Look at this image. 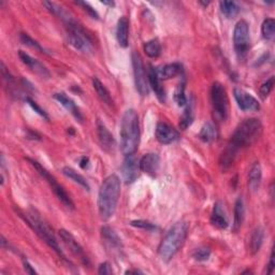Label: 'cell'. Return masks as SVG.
<instances>
[{
  "instance_id": "cell-1",
  "label": "cell",
  "mask_w": 275,
  "mask_h": 275,
  "mask_svg": "<svg viewBox=\"0 0 275 275\" xmlns=\"http://www.w3.org/2000/svg\"><path fill=\"white\" fill-rule=\"evenodd\" d=\"M263 124L258 118H247L240 123L234 130L219 158V165L223 170H228L233 165L238 153L257 142L263 135Z\"/></svg>"
},
{
  "instance_id": "cell-2",
  "label": "cell",
  "mask_w": 275,
  "mask_h": 275,
  "mask_svg": "<svg viewBox=\"0 0 275 275\" xmlns=\"http://www.w3.org/2000/svg\"><path fill=\"white\" fill-rule=\"evenodd\" d=\"M119 197L120 180L116 174H111L103 181L98 194V211L103 221L109 220L114 215Z\"/></svg>"
},
{
  "instance_id": "cell-3",
  "label": "cell",
  "mask_w": 275,
  "mask_h": 275,
  "mask_svg": "<svg viewBox=\"0 0 275 275\" xmlns=\"http://www.w3.org/2000/svg\"><path fill=\"white\" fill-rule=\"evenodd\" d=\"M120 151L125 156L133 155L140 143V124L139 116L133 109L127 110L120 124Z\"/></svg>"
},
{
  "instance_id": "cell-4",
  "label": "cell",
  "mask_w": 275,
  "mask_h": 275,
  "mask_svg": "<svg viewBox=\"0 0 275 275\" xmlns=\"http://www.w3.org/2000/svg\"><path fill=\"white\" fill-rule=\"evenodd\" d=\"M187 234H188V224L186 221H178L170 228L158 247L159 257L164 263H169L176 256L180 248L183 246Z\"/></svg>"
},
{
  "instance_id": "cell-5",
  "label": "cell",
  "mask_w": 275,
  "mask_h": 275,
  "mask_svg": "<svg viewBox=\"0 0 275 275\" xmlns=\"http://www.w3.org/2000/svg\"><path fill=\"white\" fill-rule=\"evenodd\" d=\"M21 216L25 219L26 223L31 227V229L35 231L38 236L58 255L60 258H62L64 261H68L65 256L64 252L62 251V248H60L58 241L55 237L54 232H53V230L51 229V227L46 224L41 217H40V215L36 211L30 210L25 213H21Z\"/></svg>"
},
{
  "instance_id": "cell-6",
  "label": "cell",
  "mask_w": 275,
  "mask_h": 275,
  "mask_svg": "<svg viewBox=\"0 0 275 275\" xmlns=\"http://www.w3.org/2000/svg\"><path fill=\"white\" fill-rule=\"evenodd\" d=\"M67 28V35H68L69 43L76 50L82 53H90L92 51V42L87 35L85 30L78 24L73 17H70L64 22Z\"/></svg>"
},
{
  "instance_id": "cell-7",
  "label": "cell",
  "mask_w": 275,
  "mask_h": 275,
  "mask_svg": "<svg viewBox=\"0 0 275 275\" xmlns=\"http://www.w3.org/2000/svg\"><path fill=\"white\" fill-rule=\"evenodd\" d=\"M211 101L215 117L218 120H226L229 112V101H228L226 89L219 82H215L212 86Z\"/></svg>"
},
{
  "instance_id": "cell-8",
  "label": "cell",
  "mask_w": 275,
  "mask_h": 275,
  "mask_svg": "<svg viewBox=\"0 0 275 275\" xmlns=\"http://www.w3.org/2000/svg\"><path fill=\"white\" fill-rule=\"evenodd\" d=\"M233 44L239 59L246 57L251 49L250 26L244 19H241L236 25L233 31Z\"/></svg>"
},
{
  "instance_id": "cell-9",
  "label": "cell",
  "mask_w": 275,
  "mask_h": 275,
  "mask_svg": "<svg viewBox=\"0 0 275 275\" xmlns=\"http://www.w3.org/2000/svg\"><path fill=\"white\" fill-rule=\"evenodd\" d=\"M29 162L31 163V165L35 167V169L39 172L40 176H41L44 180H46V182L49 183V185L51 186L52 190L54 191L55 196L62 201V202L64 203V205H66L68 209H71L73 210L75 209V203H73V201L71 200V198L69 197V194L66 192V190L64 189V187L62 185H59L57 181L55 180V178L51 176V174L49 173V171L44 169V168L40 165L38 162H35V160L32 159H28Z\"/></svg>"
},
{
  "instance_id": "cell-10",
  "label": "cell",
  "mask_w": 275,
  "mask_h": 275,
  "mask_svg": "<svg viewBox=\"0 0 275 275\" xmlns=\"http://www.w3.org/2000/svg\"><path fill=\"white\" fill-rule=\"evenodd\" d=\"M132 67L137 92L141 96H147V93H149V85H147L145 68L142 58H141L140 54H138L137 52L132 53Z\"/></svg>"
},
{
  "instance_id": "cell-11",
  "label": "cell",
  "mask_w": 275,
  "mask_h": 275,
  "mask_svg": "<svg viewBox=\"0 0 275 275\" xmlns=\"http://www.w3.org/2000/svg\"><path fill=\"white\" fill-rule=\"evenodd\" d=\"M59 237L62 239V241L64 242V244L66 245V247L68 248V250L75 255L77 258H79L81 260V263L83 265H85L86 267L90 266V259L87 258L86 254L83 250V247L80 245V243L76 240V238L72 236V234L67 231L65 229L59 230Z\"/></svg>"
},
{
  "instance_id": "cell-12",
  "label": "cell",
  "mask_w": 275,
  "mask_h": 275,
  "mask_svg": "<svg viewBox=\"0 0 275 275\" xmlns=\"http://www.w3.org/2000/svg\"><path fill=\"white\" fill-rule=\"evenodd\" d=\"M233 93L239 108L242 111L254 112V111H258L260 109V104L258 102V100L255 97H253L251 93H248L247 92L241 89H234Z\"/></svg>"
},
{
  "instance_id": "cell-13",
  "label": "cell",
  "mask_w": 275,
  "mask_h": 275,
  "mask_svg": "<svg viewBox=\"0 0 275 275\" xmlns=\"http://www.w3.org/2000/svg\"><path fill=\"white\" fill-rule=\"evenodd\" d=\"M122 176L127 184L133 183L139 177L140 162L137 160L135 155L126 156L124 163L122 165Z\"/></svg>"
},
{
  "instance_id": "cell-14",
  "label": "cell",
  "mask_w": 275,
  "mask_h": 275,
  "mask_svg": "<svg viewBox=\"0 0 275 275\" xmlns=\"http://www.w3.org/2000/svg\"><path fill=\"white\" fill-rule=\"evenodd\" d=\"M156 139L162 144L168 145L176 142L180 139V133L173 127L166 123H158L156 127Z\"/></svg>"
},
{
  "instance_id": "cell-15",
  "label": "cell",
  "mask_w": 275,
  "mask_h": 275,
  "mask_svg": "<svg viewBox=\"0 0 275 275\" xmlns=\"http://www.w3.org/2000/svg\"><path fill=\"white\" fill-rule=\"evenodd\" d=\"M18 57H19V59L22 60V63L27 66L32 72L36 73V75L40 76L41 78H45V79H49L51 77V73L48 70V68H46V67L43 64L40 63L38 59L31 57L26 52L19 51L18 52Z\"/></svg>"
},
{
  "instance_id": "cell-16",
  "label": "cell",
  "mask_w": 275,
  "mask_h": 275,
  "mask_svg": "<svg viewBox=\"0 0 275 275\" xmlns=\"http://www.w3.org/2000/svg\"><path fill=\"white\" fill-rule=\"evenodd\" d=\"M101 238L104 245L108 250L113 253H120L123 250V242L118 234L114 231L112 228L104 226L101 228Z\"/></svg>"
},
{
  "instance_id": "cell-17",
  "label": "cell",
  "mask_w": 275,
  "mask_h": 275,
  "mask_svg": "<svg viewBox=\"0 0 275 275\" xmlns=\"http://www.w3.org/2000/svg\"><path fill=\"white\" fill-rule=\"evenodd\" d=\"M160 158L155 153L146 154L140 160V170L147 176L155 178L159 169Z\"/></svg>"
},
{
  "instance_id": "cell-18",
  "label": "cell",
  "mask_w": 275,
  "mask_h": 275,
  "mask_svg": "<svg viewBox=\"0 0 275 275\" xmlns=\"http://www.w3.org/2000/svg\"><path fill=\"white\" fill-rule=\"evenodd\" d=\"M97 135H98V140L99 143L101 145L102 150L105 152H111L114 150L115 147V139H114L112 133L109 131V129L106 128V126L98 120L97 123Z\"/></svg>"
},
{
  "instance_id": "cell-19",
  "label": "cell",
  "mask_w": 275,
  "mask_h": 275,
  "mask_svg": "<svg viewBox=\"0 0 275 275\" xmlns=\"http://www.w3.org/2000/svg\"><path fill=\"white\" fill-rule=\"evenodd\" d=\"M54 98L57 100V101L62 104L64 108L69 111L73 116H75L80 122H82L83 120V116L81 112H80V109L78 108V105L76 104V102L73 101V100L66 95L65 92H57L54 95Z\"/></svg>"
},
{
  "instance_id": "cell-20",
  "label": "cell",
  "mask_w": 275,
  "mask_h": 275,
  "mask_svg": "<svg viewBox=\"0 0 275 275\" xmlns=\"http://www.w3.org/2000/svg\"><path fill=\"white\" fill-rule=\"evenodd\" d=\"M116 39L118 44L122 48H127L129 42V19L126 16H122L117 22Z\"/></svg>"
},
{
  "instance_id": "cell-21",
  "label": "cell",
  "mask_w": 275,
  "mask_h": 275,
  "mask_svg": "<svg viewBox=\"0 0 275 275\" xmlns=\"http://www.w3.org/2000/svg\"><path fill=\"white\" fill-rule=\"evenodd\" d=\"M147 77H149L147 79H149V82H150V85L152 87V90L154 91V92L156 93V96L159 99V101L165 102L166 93H165V91L163 89L162 84H160V79H159V76H158V70L154 68L153 66H150L149 75H147Z\"/></svg>"
},
{
  "instance_id": "cell-22",
  "label": "cell",
  "mask_w": 275,
  "mask_h": 275,
  "mask_svg": "<svg viewBox=\"0 0 275 275\" xmlns=\"http://www.w3.org/2000/svg\"><path fill=\"white\" fill-rule=\"evenodd\" d=\"M211 224L218 229H226L228 227V220L224 212V207L219 202L214 205V210L211 216Z\"/></svg>"
},
{
  "instance_id": "cell-23",
  "label": "cell",
  "mask_w": 275,
  "mask_h": 275,
  "mask_svg": "<svg viewBox=\"0 0 275 275\" xmlns=\"http://www.w3.org/2000/svg\"><path fill=\"white\" fill-rule=\"evenodd\" d=\"M261 179H263V171L259 163H255L250 172H248V186L252 191H257L261 184Z\"/></svg>"
},
{
  "instance_id": "cell-24",
  "label": "cell",
  "mask_w": 275,
  "mask_h": 275,
  "mask_svg": "<svg viewBox=\"0 0 275 275\" xmlns=\"http://www.w3.org/2000/svg\"><path fill=\"white\" fill-rule=\"evenodd\" d=\"M245 217V207L244 202L242 198H238L236 201V204H234V217H233V231H238L241 226H242Z\"/></svg>"
},
{
  "instance_id": "cell-25",
  "label": "cell",
  "mask_w": 275,
  "mask_h": 275,
  "mask_svg": "<svg viewBox=\"0 0 275 275\" xmlns=\"http://www.w3.org/2000/svg\"><path fill=\"white\" fill-rule=\"evenodd\" d=\"M181 71H182V65L178 63H173V64L166 65L162 69L158 70V76H159V79L162 80H169L179 76Z\"/></svg>"
},
{
  "instance_id": "cell-26",
  "label": "cell",
  "mask_w": 275,
  "mask_h": 275,
  "mask_svg": "<svg viewBox=\"0 0 275 275\" xmlns=\"http://www.w3.org/2000/svg\"><path fill=\"white\" fill-rule=\"evenodd\" d=\"M264 237H265V231L261 227H258L254 230L250 241V250L253 255L257 254L259 252L261 245L264 243Z\"/></svg>"
},
{
  "instance_id": "cell-27",
  "label": "cell",
  "mask_w": 275,
  "mask_h": 275,
  "mask_svg": "<svg viewBox=\"0 0 275 275\" xmlns=\"http://www.w3.org/2000/svg\"><path fill=\"white\" fill-rule=\"evenodd\" d=\"M92 86H93V90L96 91L98 97L101 99L104 103L109 104V105L113 104V100H112V97L110 95L109 91L106 90V87L102 84V82L100 81L99 79H97V78L92 79Z\"/></svg>"
},
{
  "instance_id": "cell-28",
  "label": "cell",
  "mask_w": 275,
  "mask_h": 275,
  "mask_svg": "<svg viewBox=\"0 0 275 275\" xmlns=\"http://www.w3.org/2000/svg\"><path fill=\"white\" fill-rule=\"evenodd\" d=\"M216 136H217V132L215 127H214L213 124L211 123L204 124L199 132V139L201 141H203L204 143L213 142V141L216 139Z\"/></svg>"
},
{
  "instance_id": "cell-29",
  "label": "cell",
  "mask_w": 275,
  "mask_h": 275,
  "mask_svg": "<svg viewBox=\"0 0 275 275\" xmlns=\"http://www.w3.org/2000/svg\"><path fill=\"white\" fill-rule=\"evenodd\" d=\"M63 173L67 178H69L70 180L73 181V182H76L80 186H82L83 188H85L86 190H90V185H89V183H87L86 179L83 176H81L80 173H78L76 170H73L72 168L65 167L63 169Z\"/></svg>"
},
{
  "instance_id": "cell-30",
  "label": "cell",
  "mask_w": 275,
  "mask_h": 275,
  "mask_svg": "<svg viewBox=\"0 0 275 275\" xmlns=\"http://www.w3.org/2000/svg\"><path fill=\"white\" fill-rule=\"evenodd\" d=\"M220 11L228 18H233L238 15L240 11L239 5L234 1H220Z\"/></svg>"
},
{
  "instance_id": "cell-31",
  "label": "cell",
  "mask_w": 275,
  "mask_h": 275,
  "mask_svg": "<svg viewBox=\"0 0 275 275\" xmlns=\"http://www.w3.org/2000/svg\"><path fill=\"white\" fill-rule=\"evenodd\" d=\"M143 49L145 54L151 58H156L160 55V53H162V45H160V42L157 39H153L150 40V41H147L144 44Z\"/></svg>"
},
{
  "instance_id": "cell-32",
  "label": "cell",
  "mask_w": 275,
  "mask_h": 275,
  "mask_svg": "<svg viewBox=\"0 0 275 275\" xmlns=\"http://www.w3.org/2000/svg\"><path fill=\"white\" fill-rule=\"evenodd\" d=\"M261 32L267 40H272L275 35V21L273 18H267L261 26Z\"/></svg>"
},
{
  "instance_id": "cell-33",
  "label": "cell",
  "mask_w": 275,
  "mask_h": 275,
  "mask_svg": "<svg viewBox=\"0 0 275 275\" xmlns=\"http://www.w3.org/2000/svg\"><path fill=\"white\" fill-rule=\"evenodd\" d=\"M192 120H193L192 108H191V105H187L182 117H181V119H180V128L182 130L187 129L192 124Z\"/></svg>"
},
{
  "instance_id": "cell-34",
  "label": "cell",
  "mask_w": 275,
  "mask_h": 275,
  "mask_svg": "<svg viewBox=\"0 0 275 275\" xmlns=\"http://www.w3.org/2000/svg\"><path fill=\"white\" fill-rule=\"evenodd\" d=\"M19 39H21V41L25 44V45H27L29 46V48L31 49H35L39 52H41V53H44V54H48V52H46L41 45H40V43H38L36 40H33L32 38H30L27 33H21V35H19Z\"/></svg>"
},
{
  "instance_id": "cell-35",
  "label": "cell",
  "mask_w": 275,
  "mask_h": 275,
  "mask_svg": "<svg viewBox=\"0 0 275 275\" xmlns=\"http://www.w3.org/2000/svg\"><path fill=\"white\" fill-rule=\"evenodd\" d=\"M273 86H274V77H271L269 80H267V81L260 86V90H259L260 97L263 99H266L271 93Z\"/></svg>"
},
{
  "instance_id": "cell-36",
  "label": "cell",
  "mask_w": 275,
  "mask_h": 275,
  "mask_svg": "<svg viewBox=\"0 0 275 275\" xmlns=\"http://www.w3.org/2000/svg\"><path fill=\"white\" fill-rule=\"evenodd\" d=\"M211 256V251L207 247H199L197 250H194L192 257L197 261H206Z\"/></svg>"
},
{
  "instance_id": "cell-37",
  "label": "cell",
  "mask_w": 275,
  "mask_h": 275,
  "mask_svg": "<svg viewBox=\"0 0 275 275\" xmlns=\"http://www.w3.org/2000/svg\"><path fill=\"white\" fill-rule=\"evenodd\" d=\"M185 86H184V83L180 84L178 90L176 92V96H174V98H176V101L178 102V104L180 106H184L186 103H187V98L185 96Z\"/></svg>"
},
{
  "instance_id": "cell-38",
  "label": "cell",
  "mask_w": 275,
  "mask_h": 275,
  "mask_svg": "<svg viewBox=\"0 0 275 275\" xmlns=\"http://www.w3.org/2000/svg\"><path fill=\"white\" fill-rule=\"evenodd\" d=\"M131 226L141 228V229H144L147 231H153V230L157 229V227L155 225L150 223V221H146V220H133V221H131Z\"/></svg>"
},
{
  "instance_id": "cell-39",
  "label": "cell",
  "mask_w": 275,
  "mask_h": 275,
  "mask_svg": "<svg viewBox=\"0 0 275 275\" xmlns=\"http://www.w3.org/2000/svg\"><path fill=\"white\" fill-rule=\"evenodd\" d=\"M26 102H27L31 106V109L33 111H35V112H37L40 116L45 118L46 120H49V115H48V114H46V112L36 101H33V100L31 98L27 97V98H26Z\"/></svg>"
},
{
  "instance_id": "cell-40",
  "label": "cell",
  "mask_w": 275,
  "mask_h": 275,
  "mask_svg": "<svg viewBox=\"0 0 275 275\" xmlns=\"http://www.w3.org/2000/svg\"><path fill=\"white\" fill-rule=\"evenodd\" d=\"M76 3L79 4V5L83 6V9H84L87 13H89V14H90L92 18H96V19L99 18L98 13L95 11V9H92V6H91L89 3H87V2H85V1H77Z\"/></svg>"
},
{
  "instance_id": "cell-41",
  "label": "cell",
  "mask_w": 275,
  "mask_h": 275,
  "mask_svg": "<svg viewBox=\"0 0 275 275\" xmlns=\"http://www.w3.org/2000/svg\"><path fill=\"white\" fill-rule=\"evenodd\" d=\"M98 273L99 274H112L113 273V270H112V267L109 263H103L99 266V269H98Z\"/></svg>"
},
{
  "instance_id": "cell-42",
  "label": "cell",
  "mask_w": 275,
  "mask_h": 275,
  "mask_svg": "<svg viewBox=\"0 0 275 275\" xmlns=\"http://www.w3.org/2000/svg\"><path fill=\"white\" fill-rule=\"evenodd\" d=\"M274 267H275V264H274V251H272L271 252V256H270V260H269V264H268V268H267V274L273 273Z\"/></svg>"
},
{
  "instance_id": "cell-43",
  "label": "cell",
  "mask_w": 275,
  "mask_h": 275,
  "mask_svg": "<svg viewBox=\"0 0 275 275\" xmlns=\"http://www.w3.org/2000/svg\"><path fill=\"white\" fill-rule=\"evenodd\" d=\"M80 167L82 168V169H87V168L90 167V158L89 157H82L81 160H80Z\"/></svg>"
},
{
  "instance_id": "cell-44",
  "label": "cell",
  "mask_w": 275,
  "mask_h": 275,
  "mask_svg": "<svg viewBox=\"0 0 275 275\" xmlns=\"http://www.w3.org/2000/svg\"><path fill=\"white\" fill-rule=\"evenodd\" d=\"M24 269L25 271L29 273V274H36V271L32 269V267L29 265V263L27 260H24Z\"/></svg>"
},
{
  "instance_id": "cell-45",
  "label": "cell",
  "mask_w": 275,
  "mask_h": 275,
  "mask_svg": "<svg viewBox=\"0 0 275 275\" xmlns=\"http://www.w3.org/2000/svg\"><path fill=\"white\" fill-rule=\"evenodd\" d=\"M101 3L105 4V5H109V6H114V5H115V2H114V1H105V0H102Z\"/></svg>"
},
{
  "instance_id": "cell-46",
  "label": "cell",
  "mask_w": 275,
  "mask_h": 275,
  "mask_svg": "<svg viewBox=\"0 0 275 275\" xmlns=\"http://www.w3.org/2000/svg\"><path fill=\"white\" fill-rule=\"evenodd\" d=\"M132 273L139 274V273H142V272L139 271V270H128V271H126V274H132Z\"/></svg>"
}]
</instances>
